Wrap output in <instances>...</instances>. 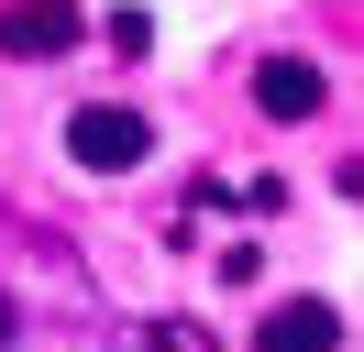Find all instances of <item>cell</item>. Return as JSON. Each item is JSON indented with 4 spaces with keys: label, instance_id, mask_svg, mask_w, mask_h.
Listing matches in <instances>:
<instances>
[{
    "label": "cell",
    "instance_id": "6da1fadb",
    "mask_svg": "<svg viewBox=\"0 0 364 352\" xmlns=\"http://www.w3.org/2000/svg\"><path fill=\"white\" fill-rule=\"evenodd\" d=\"M67 154H77L89 176H133L144 154H155V132H144V110H122V99H89V110L67 121Z\"/></svg>",
    "mask_w": 364,
    "mask_h": 352
},
{
    "label": "cell",
    "instance_id": "7a4b0ae2",
    "mask_svg": "<svg viewBox=\"0 0 364 352\" xmlns=\"http://www.w3.org/2000/svg\"><path fill=\"white\" fill-rule=\"evenodd\" d=\"M254 352H342V308H320V297H276L265 330H254Z\"/></svg>",
    "mask_w": 364,
    "mask_h": 352
},
{
    "label": "cell",
    "instance_id": "3957f363",
    "mask_svg": "<svg viewBox=\"0 0 364 352\" xmlns=\"http://www.w3.org/2000/svg\"><path fill=\"white\" fill-rule=\"evenodd\" d=\"M77 44V0H11L0 11V55H67Z\"/></svg>",
    "mask_w": 364,
    "mask_h": 352
},
{
    "label": "cell",
    "instance_id": "277c9868",
    "mask_svg": "<svg viewBox=\"0 0 364 352\" xmlns=\"http://www.w3.org/2000/svg\"><path fill=\"white\" fill-rule=\"evenodd\" d=\"M254 110H265V121H309L320 110V66L309 55H265L254 66Z\"/></svg>",
    "mask_w": 364,
    "mask_h": 352
},
{
    "label": "cell",
    "instance_id": "5b68a950",
    "mask_svg": "<svg viewBox=\"0 0 364 352\" xmlns=\"http://www.w3.org/2000/svg\"><path fill=\"white\" fill-rule=\"evenodd\" d=\"M144 352H210V341H199V330H177V319H166V330H144Z\"/></svg>",
    "mask_w": 364,
    "mask_h": 352
},
{
    "label": "cell",
    "instance_id": "8992f818",
    "mask_svg": "<svg viewBox=\"0 0 364 352\" xmlns=\"http://www.w3.org/2000/svg\"><path fill=\"white\" fill-rule=\"evenodd\" d=\"M0 341H11V297H0Z\"/></svg>",
    "mask_w": 364,
    "mask_h": 352
}]
</instances>
